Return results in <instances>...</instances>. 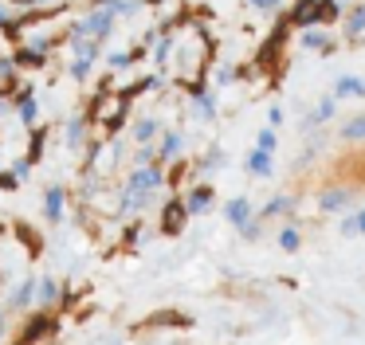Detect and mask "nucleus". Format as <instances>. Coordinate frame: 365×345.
I'll list each match as a JSON object with an SVG mask.
<instances>
[{
  "label": "nucleus",
  "instance_id": "obj_1",
  "mask_svg": "<svg viewBox=\"0 0 365 345\" xmlns=\"http://www.w3.org/2000/svg\"><path fill=\"white\" fill-rule=\"evenodd\" d=\"M165 185V172H161V161H150V165H138L130 172L126 188H122V204L118 212H142L145 204L153 200V192Z\"/></svg>",
  "mask_w": 365,
  "mask_h": 345
},
{
  "label": "nucleus",
  "instance_id": "obj_2",
  "mask_svg": "<svg viewBox=\"0 0 365 345\" xmlns=\"http://www.w3.org/2000/svg\"><path fill=\"white\" fill-rule=\"evenodd\" d=\"M114 24H118V16L110 12V8H91L87 16H83L75 28L83 31V36H91V39H98V43H106V39L114 36Z\"/></svg>",
  "mask_w": 365,
  "mask_h": 345
},
{
  "label": "nucleus",
  "instance_id": "obj_3",
  "mask_svg": "<svg viewBox=\"0 0 365 345\" xmlns=\"http://www.w3.org/2000/svg\"><path fill=\"white\" fill-rule=\"evenodd\" d=\"M334 114H338V98H334V94H326V98H318L314 110H310V114L299 122V130L302 133H318L326 122H334Z\"/></svg>",
  "mask_w": 365,
  "mask_h": 345
},
{
  "label": "nucleus",
  "instance_id": "obj_4",
  "mask_svg": "<svg viewBox=\"0 0 365 345\" xmlns=\"http://www.w3.org/2000/svg\"><path fill=\"white\" fill-rule=\"evenodd\" d=\"M299 43H302V51L334 55L338 39H334V31H326V24H314V28H302V31H299Z\"/></svg>",
  "mask_w": 365,
  "mask_h": 345
},
{
  "label": "nucleus",
  "instance_id": "obj_5",
  "mask_svg": "<svg viewBox=\"0 0 365 345\" xmlns=\"http://www.w3.org/2000/svg\"><path fill=\"white\" fill-rule=\"evenodd\" d=\"M12 114L20 118V125H36V122H40V98H36L32 86H20V91L12 94Z\"/></svg>",
  "mask_w": 365,
  "mask_h": 345
},
{
  "label": "nucleus",
  "instance_id": "obj_6",
  "mask_svg": "<svg viewBox=\"0 0 365 345\" xmlns=\"http://www.w3.org/2000/svg\"><path fill=\"white\" fill-rule=\"evenodd\" d=\"M291 24L299 31L322 24V0H294V4H291Z\"/></svg>",
  "mask_w": 365,
  "mask_h": 345
},
{
  "label": "nucleus",
  "instance_id": "obj_7",
  "mask_svg": "<svg viewBox=\"0 0 365 345\" xmlns=\"http://www.w3.org/2000/svg\"><path fill=\"white\" fill-rule=\"evenodd\" d=\"M181 153H185V133L181 130H165L158 138V161L169 165V161H177Z\"/></svg>",
  "mask_w": 365,
  "mask_h": 345
},
{
  "label": "nucleus",
  "instance_id": "obj_8",
  "mask_svg": "<svg viewBox=\"0 0 365 345\" xmlns=\"http://www.w3.org/2000/svg\"><path fill=\"white\" fill-rule=\"evenodd\" d=\"M212 200H216L212 185H192L189 196H185V208H189V216H205V212L212 208Z\"/></svg>",
  "mask_w": 365,
  "mask_h": 345
},
{
  "label": "nucleus",
  "instance_id": "obj_9",
  "mask_svg": "<svg viewBox=\"0 0 365 345\" xmlns=\"http://www.w3.org/2000/svg\"><path fill=\"white\" fill-rule=\"evenodd\" d=\"M12 59H16V67L40 71V67H48V63H51V55H48V51H40V47H32V43H20L16 51H12Z\"/></svg>",
  "mask_w": 365,
  "mask_h": 345
},
{
  "label": "nucleus",
  "instance_id": "obj_10",
  "mask_svg": "<svg viewBox=\"0 0 365 345\" xmlns=\"http://www.w3.org/2000/svg\"><path fill=\"white\" fill-rule=\"evenodd\" d=\"M224 220H228L232 227L252 224V200H247V196H232V200L224 204Z\"/></svg>",
  "mask_w": 365,
  "mask_h": 345
},
{
  "label": "nucleus",
  "instance_id": "obj_11",
  "mask_svg": "<svg viewBox=\"0 0 365 345\" xmlns=\"http://www.w3.org/2000/svg\"><path fill=\"white\" fill-rule=\"evenodd\" d=\"M130 133H134V141H138V145H158V138H161L165 130H161V122H158V118H138V122L130 125Z\"/></svg>",
  "mask_w": 365,
  "mask_h": 345
},
{
  "label": "nucleus",
  "instance_id": "obj_12",
  "mask_svg": "<svg viewBox=\"0 0 365 345\" xmlns=\"http://www.w3.org/2000/svg\"><path fill=\"white\" fill-rule=\"evenodd\" d=\"M244 169L252 172V177H271V172H275V153H267V149H252V153L244 157Z\"/></svg>",
  "mask_w": 365,
  "mask_h": 345
},
{
  "label": "nucleus",
  "instance_id": "obj_13",
  "mask_svg": "<svg viewBox=\"0 0 365 345\" xmlns=\"http://www.w3.org/2000/svg\"><path fill=\"white\" fill-rule=\"evenodd\" d=\"M189 94H192V106L200 110V118H208V122H212V118H216V94H212V86L192 83V86H189Z\"/></svg>",
  "mask_w": 365,
  "mask_h": 345
},
{
  "label": "nucleus",
  "instance_id": "obj_14",
  "mask_svg": "<svg viewBox=\"0 0 365 345\" xmlns=\"http://www.w3.org/2000/svg\"><path fill=\"white\" fill-rule=\"evenodd\" d=\"M354 204V188H326L322 196H318V208L322 212H341Z\"/></svg>",
  "mask_w": 365,
  "mask_h": 345
},
{
  "label": "nucleus",
  "instance_id": "obj_15",
  "mask_svg": "<svg viewBox=\"0 0 365 345\" xmlns=\"http://www.w3.org/2000/svg\"><path fill=\"white\" fill-rule=\"evenodd\" d=\"M334 98H365V78L357 75H338L334 78Z\"/></svg>",
  "mask_w": 365,
  "mask_h": 345
},
{
  "label": "nucleus",
  "instance_id": "obj_16",
  "mask_svg": "<svg viewBox=\"0 0 365 345\" xmlns=\"http://www.w3.org/2000/svg\"><path fill=\"white\" fill-rule=\"evenodd\" d=\"M63 204H67V192L59 185H51L48 192H43V216H48L51 224H59V220H63Z\"/></svg>",
  "mask_w": 365,
  "mask_h": 345
},
{
  "label": "nucleus",
  "instance_id": "obj_17",
  "mask_svg": "<svg viewBox=\"0 0 365 345\" xmlns=\"http://www.w3.org/2000/svg\"><path fill=\"white\" fill-rule=\"evenodd\" d=\"M341 31H346L349 43H361V31H365V0L346 12V28H341Z\"/></svg>",
  "mask_w": 365,
  "mask_h": 345
},
{
  "label": "nucleus",
  "instance_id": "obj_18",
  "mask_svg": "<svg viewBox=\"0 0 365 345\" xmlns=\"http://www.w3.org/2000/svg\"><path fill=\"white\" fill-rule=\"evenodd\" d=\"M142 47H134V51H106L103 55V63H106V71H110V75H114V71H130V67H134V59H142Z\"/></svg>",
  "mask_w": 365,
  "mask_h": 345
},
{
  "label": "nucleus",
  "instance_id": "obj_19",
  "mask_svg": "<svg viewBox=\"0 0 365 345\" xmlns=\"http://www.w3.org/2000/svg\"><path fill=\"white\" fill-rule=\"evenodd\" d=\"M83 141H87V118H67V125H63V145L67 149H79Z\"/></svg>",
  "mask_w": 365,
  "mask_h": 345
},
{
  "label": "nucleus",
  "instance_id": "obj_20",
  "mask_svg": "<svg viewBox=\"0 0 365 345\" xmlns=\"http://www.w3.org/2000/svg\"><path fill=\"white\" fill-rule=\"evenodd\" d=\"M173 47H177V36H173V31H165V36L153 43V67H158V75L169 67V55H173Z\"/></svg>",
  "mask_w": 365,
  "mask_h": 345
},
{
  "label": "nucleus",
  "instance_id": "obj_21",
  "mask_svg": "<svg viewBox=\"0 0 365 345\" xmlns=\"http://www.w3.org/2000/svg\"><path fill=\"white\" fill-rule=\"evenodd\" d=\"M16 59L12 55H0V94H16Z\"/></svg>",
  "mask_w": 365,
  "mask_h": 345
},
{
  "label": "nucleus",
  "instance_id": "obj_22",
  "mask_svg": "<svg viewBox=\"0 0 365 345\" xmlns=\"http://www.w3.org/2000/svg\"><path fill=\"white\" fill-rule=\"evenodd\" d=\"M185 216H189L185 200H169V208H165V232H181V227H185Z\"/></svg>",
  "mask_w": 365,
  "mask_h": 345
},
{
  "label": "nucleus",
  "instance_id": "obj_23",
  "mask_svg": "<svg viewBox=\"0 0 365 345\" xmlns=\"http://www.w3.org/2000/svg\"><path fill=\"white\" fill-rule=\"evenodd\" d=\"M36 287H40V279H24L16 290H12V306H16V310L20 306H32L36 302Z\"/></svg>",
  "mask_w": 365,
  "mask_h": 345
},
{
  "label": "nucleus",
  "instance_id": "obj_24",
  "mask_svg": "<svg viewBox=\"0 0 365 345\" xmlns=\"http://www.w3.org/2000/svg\"><path fill=\"white\" fill-rule=\"evenodd\" d=\"M338 138H341V141H365V114H354V118H349V122L338 130Z\"/></svg>",
  "mask_w": 365,
  "mask_h": 345
},
{
  "label": "nucleus",
  "instance_id": "obj_25",
  "mask_svg": "<svg viewBox=\"0 0 365 345\" xmlns=\"http://www.w3.org/2000/svg\"><path fill=\"white\" fill-rule=\"evenodd\" d=\"M224 165H228V157H224V149H220V145H212L205 157H200V172H208V177H212V172H220Z\"/></svg>",
  "mask_w": 365,
  "mask_h": 345
},
{
  "label": "nucleus",
  "instance_id": "obj_26",
  "mask_svg": "<svg viewBox=\"0 0 365 345\" xmlns=\"http://www.w3.org/2000/svg\"><path fill=\"white\" fill-rule=\"evenodd\" d=\"M59 294H63V287H59V279H40V287H36V298H40L43 306L59 302Z\"/></svg>",
  "mask_w": 365,
  "mask_h": 345
},
{
  "label": "nucleus",
  "instance_id": "obj_27",
  "mask_svg": "<svg viewBox=\"0 0 365 345\" xmlns=\"http://www.w3.org/2000/svg\"><path fill=\"white\" fill-rule=\"evenodd\" d=\"M279 212H294V196H275V200H267V208H263V220L279 216Z\"/></svg>",
  "mask_w": 365,
  "mask_h": 345
},
{
  "label": "nucleus",
  "instance_id": "obj_28",
  "mask_svg": "<svg viewBox=\"0 0 365 345\" xmlns=\"http://www.w3.org/2000/svg\"><path fill=\"white\" fill-rule=\"evenodd\" d=\"M255 149H267V153H275V149H279V133L271 130V125H263V130L255 133Z\"/></svg>",
  "mask_w": 365,
  "mask_h": 345
},
{
  "label": "nucleus",
  "instance_id": "obj_29",
  "mask_svg": "<svg viewBox=\"0 0 365 345\" xmlns=\"http://www.w3.org/2000/svg\"><path fill=\"white\" fill-rule=\"evenodd\" d=\"M43 138H48V130H40V125H36V130H32V145H28V161H40V157H43Z\"/></svg>",
  "mask_w": 365,
  "mask_h": 345
},
{
  "label": "nucleus",
  "instance_id": "obj_30",
  "mask_svg": "<svg viewBox=\"0 0 365 345\" xmlns=\"http://www.w3.org/2000/svg\"><path fill=\"white\" fill-rule=\"evenodd\" d=\"M247 4H252L259 16H279L283 12V0H247Z\"/></svg>",
  "mask_w": 365,
  "mask_h": 345
},
{
  "label": "nucleus",
  "instance_id": "obj_31",
  "mask_svg": "<svg viewBox=\"0 0 365 345\" xmlns=\"http://www.w3.org/2000/svg\"><path fill=\"white\" fill-rule=\"evenodd\" d=\"M299 227H283V232H279V247L283 251H299Z\"/></svg>",
  "mask_w": 365,
  "mask_h": 345
},
{
  "label": "nucleus",
  "instance_id": "obj_32",
  "mask_svg": "<svg viewBox=\"0 0 365 345\" xmlns=\"http://www.w3.org/2000/svg\"><path fill=\"white\" fill-rule=\"evenodd\" d=\"M12 188H20V177H16V172H0V192H12Z\"/></svg>",
  "mask_w": 365,
  "mask_h": 345
},
{
  "label": "nucleus",
  "instance_id": "obj_33",
  "mask_svg": "<svg viewBox=\"0 0 365 345\" xmlns=\"http://www.w3.org/2000/svg\"><path fill=\"white\" fill-rule=\"evenodd\" d=\"M236 75H240L236 67H220V71H216V86H228V83H232V78H236Z\"/></svg>",
  "mask_w": 365,
  "mask_h": 345
},
{
  "label": "nucleus",
  "instance_id": "obj_34",
  "mask_svg": "<svg viewBox=\"0 0 365 345\" xmlns=\"http://www.w3.org/2000/svg\"><path fill=\"white\" fill-rule=\"evenodd\" d=\"M12 172H16L20 180H28V172H32V161H28V157H20V161H12Z\"/></svg>",
  "mask_w": 365,
  "mask_h": 345
},
{
  "label": "nucleus",
  "instance_id": "obj_35",
  "mask_svg": "<svg viewBox=\"0 0 365 345\" xmlns=\"http://www.w3.org/2000/svg\"><path fill=\"white\" fill-rule=\"evenodd\" d=\"M283 118H287L283 106H271V110H267V125H271V130H279V125H283Z\"/></svg>",
  "mask_w": 365,
  "mask_h": 345
},
{
  "label": "nucleus",
  "instance_id": "obj_36",
  "mask_svg": "<svg viewBox=\"0 0 365 345\" xmlns=\"http://www.w3.org/2000/svg\"><path fill=\"white\" fill-rule=\"evenodd\" d=\"M12 24H16V16H12V12H9V8L0 4V31H9V28H12Z\"/></svg>",
  "mask_w": 365,
  "mask_h": 345
},
{
  "label": "nucleus",
  "instance_id": "obj_37",
  "mask_svg": "<svg viewBox=\"0 0 365 345\" xmlns=\"http://www.w3.org/2000/svg\"><path fill=\"white\" fill-rule=\"evenodd\" d=\"M341 235H357V224H354V216H346V220H341Z\"/></svg>",
  "mask_w": 365,
  "mask_h": 345
},
{
  "label": "nucleus",
  "instance_id": "obj_38",
  "mask_svg": "<svg viewBox=\"0 0 365 345\" xmlns=\"http://www.w3.org/2000/svg\"><path fill=\"white\" fill-rule=\"evenodd\" d=\"M9 110H12V98H9V94H0V118L9 114Z\"/></svg>",
  "mask_w": 365,
  "mask_h": 345
},
{
  "label": "nucleus",
  "instance_id": "obj_39",
  "mask_svg": "<svg viewBox=\"0 0 365 345\" xmlns=\"http://www.w3.org/2000/svg\"><path fill=\"white\" fill-rule=\"evenodd\" d=\"M354 224H357V232L365 235V208H361V212H354Z\"/></svg>",
  "mask_w": 365,
  "mask_h": 345
}]
</instances>
